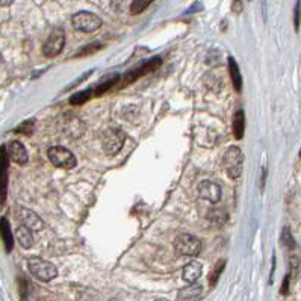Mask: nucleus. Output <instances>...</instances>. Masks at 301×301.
Masks as SVG:
<instances>
[{
    "label": "nucleus",
    "instance_id": "3",
    "mask_svg": "<svg viewBox=\"0 0 301 301\" xmlns=\"http://www.w3.org/2000/svg\"><path fill=\"white\" fill-rule=\"evenodd\" d=\"M71 23H73L74 29L81 31V32H85V34L96 32L103 25V22H102V19L99 16H96L93 13H88V11H81L78 14H74L71 17Z\"/></svg>",
    "mask_w": 301,
    "mask_h": 301
},
{
    "label": "nucleus",
    "instance_id": "32",
    "mask_svg": "<svg viewBox=\"0 0 301 301\" xmlns=\"http://www.w3.org/2000/svg\"><path fill=\"white\" fill-rule=\"evenodd\" d=\"M155 301H168V299H164V298H159V299H155Z\"/></svg>",
    "mask_w": 301,
    "mask_h": 301
},
{
    "label": "nucleus",
    "instance_id": "14",
    "mask_svg": "<svg viewBox=\"0 0 301 301\" xmlns=\"http://www.w3.org/2000/svg\"><path fill=\"white\" fill-rule=\"evenodd\" d=\"M201 272H203L201 263H198V262H189L183 268L182 277H183L185 281H188L189 284H192V283H197V280L201 277Z\"/></svg>",
    "mask_w": 301,
    "mask_h": 301
},
{
    "label": "nucleus",
    "instance_id": "7",
    "mask_svg": "<svg viewBox=\"0 0 301 301\" xmlns=\"http://www.w3.org/2000/svg\"><path fill=\"white\" fill-rule=\"evenodd\" d=\"M16 216L20 222V225L23 227L29 229L31 232H38V230H43L44 229V222L43 219L31 209L28 207H23V206H17L16 207Z\"/></svg>",
    "mask_w": 301,
    "mask_h": 301
},
{
    "label": "nucleus",
    "instance_id": "15",
    "mask_svg": "<svg viewBox=\"0 0 301 301\" xmlns=\"http://www.w3.org/2000/svg\"><path fill=\"white\" fill-rule=\"evenodd\" d=\"M16 239L17 242L20 244V247L23 248H31L34 245V236H32V232L26 227H23V225H20V227H17L16 230Z\"/></svg>",
    "mask_w": 301,
    "mask_h": 301
},
{
    "label": "nucleus",
    "instance_id": "33",
    "mask_svg": "<svg viewBox=\"0 0 301 301\" xmlns=\"http://www.w3.org/2000/svg\"><path fill=\"white\" fill-rule=\"evenodd\" d=\"M25 301H28V299H25Z\"/></svg>",
    "mask_w": 301,
    "mask_h": 301
},
{
    "label": "nucleus",
    "instance_id": "4",
    "mask_svg": "<svg viewBox=\"0 0 301 301\" xmlns=\"http://www.w3.org/2000/svg\"><path fill=\"white\" fill-rule=\"evenodd\" d=\"M49 159L50 162L58 167V168H64V170H71L76 167L78 161H76V156H74L68 148L65 147H61V145H55V147H50L49 148Z\"/></svg>",
    "mask_w": 301,
    "mask_h": 301
},
{
    "label": "nucleus",
    "instance_id": "28",
    "mask_svg": "<svg viewBox=\"0 0 301 301\" xmlns=\"http://www.w3.org/2000/svg\"><path fill=\"white\" fill-rule=\"evenodd\" d=\"M289 280H290V275H289V274L284 275V278H283V284H281V289H280L281 295H286V293L289 292Z\"/></svg>",
    "mask_w": 301,
    "mask_h": 301
},
{
    "label": "nucleus",
    "instance_id": "17",
    "mask_svg": "<svg viewBox=\"0 0 301 301\" xmlns=\"http://www.w3.org/2000/svg\"><path fill=\"white\" fill-rule=\"evenodd\" d=\"M201 290H203L201 284H198V283H192V284H189L188 287H183V289L179 292V299H182V301H191V299H195L197 296H200Z\"/></svg>",
    "mask_w": 301,
    "mask_h": 301
},
{
    "label": "nucleus",
    "instance_id": "13",
    "mask_svg": "<svg viewBox=\"0 0 301 301\" xmlns=\"http://www.w3.org/2000/svg\"><path fill=\"white\" fill-rule=\"evenodd\" d=\"M0 238H2V241H4L7 253H11L13 248H14V235H13L11 224H10L7 216L0 218Z\"/></svg>",
    "mask_w": 301,
    "mask_h": 301
},
{
    "label": "nucleus",
    "instance_id": "22",
    "mask_svg": "<svg viewBox=\"0 0 301 301\" xmlns=\"http://www.w3.org/2000/svg\"><path fill=\"white\" fill-rule=\"evenodd\" d=\"M150 4L152 2H148V0H135V2L130 4V13L132 14H141L142 11H145L150 7Z\"/></svg>",
    "mask_w": 301,
    "mask_h": 301
},
{
    "label": "nucleus",
    "instance_id": "19",
    "mask_svg": "<svg viewBox=\"0 0 301 301\" xmlns=\"http://www.w3.org/2000/svg\"><path fill=\"white\" fill-rule=\"evenodd\" d=\"M118 78H120L118 74H114V76L108 78L106 81H103V82H102V84H100V85H99V87L94 90V91H93V94H94L96 97H100V96H103L106 91H109V90H111V88H112V87H114L117 82H118Z\"/></svg>",
    "mask_w": 301,
    "mask_h": 301
},
{
    "label": "nucleus",
    "instance_id": "8",
    "mask_svg": "<svg viewBox=\"0 0 301 301\" xmlns=\"http://www.w3.org/2000/svg\"><path fill=\"white\" fill-rule=\"evenodd\" d=\"M124 139H126V135H124L123 130H120V129H109V130H106L103 133V138H102V141H103V150H105L108 155L114 156V155H117L120 150H121V147L124 144Z\"/></svg>",
    "mask_w": 301,
    "mask_h": 301
},
{
    "label": "nucleus",
    "instance_id": "31",
    "mask_svg": "<svg viewBox=\"0 0 301 301\" xmlns=\"http://www.w3.org/2000/svg\"><path fill=\"white\" fill-rule=\"evenodd\" d=\"M11 5V2H0V7H8Z\"/></svg>",
    "mask_w": 301,
    "mask_h": 301
},
{
    "label": "nucleus",
    "instance_id": "10",
    "mask_svg": "<svg viewBox=\"0 0 301 301\" xmlns=\"http://www.w3.org/2000/svg\"><path fill=\"white\" fill-rule=\"evenodd\" d=\"M8 170H10V158L7 155V147H0V206L7 201L8 192Z\"/></svg>",
    "mask_w": 301,
    "mask_h": 301
},
{
    "label": "nucleus",
    "instance_id": "30",
    "mask_svg": "<svg viewBox=\"0 0 301 301\" xmlns=\"http://www.w3.org/2000/svg\"><path fill=\"white\" fill-rule=\"evenodd\" d=\"M299 4H296V8H295V28L298 29V26H299Z\"/></svg>",
    "mask_w": 301,
    "mask_h": 301
},
{
    "label": "nucleus",
    "instance_id": "27",
    "mask_svg": "<svg viewBox=\"0 0 301 301\" xmlns=\"http://www.w3.org/2000/svg\"><path fill=\"white\" fill-rule=\"evenodd\" d=\"M289 268H290V272H289V275H290V278H295L296 275H298V271H299V260H298V257L296 256H292L290 257V260H289Z\"/></svg>",
    "mask_w": 301,
    "mask_h": 301
},
{
    "label": "nucleus",
    "instance_id": "18",
    "mask_svg": "<svg viewBox=\"0 0 301 301\" xmlns=\"http://www.w3.org/2000/svg\"><path fill=\"white\" fill-rule=\"evenodd\" d=\"M244 129H245V115H244V111L239 109L233 117V135L236 139H242Z\"/></svg>",
    "mask_w": 301,
    "mask_h": 301
},
{
    "label": "nucleus",
    "instance_id": "25",
    "mask_svg": "<svg viewBox=\"0 0 301 301\" xmlns=\"http://www.w3.org/2000/svg\"><path fill=\"white\" fill-rule=\"evenodd\" d=\"M17 284H19V293H20L22 301L28 299V293H29V284H28V280L23 278V277H19V278H17Z\"/></svg>",
    "mask_w": 301,
    "mask_h": 301
},
{
    "label": "nucleus",
    "instance_id": "11",
    "mask_svg": "<svg viewBox=\"0 0 301 301\" xmlns=\"http://www.w3.org/2000/svg\"><path fill=\"white\" fill-rule=\"evenodd\" d=\"M7 155L10 161H13L17 165H26L28 164V150L20 141H11L7 145Z\"/></svg>",
    "mask_w": 301,
    "mask_h": 301
},
{
    "label": "nucleus",
    "instance_id": "29",
    "mask_svg": "<svg viewBox=\"0 0 301 301\" xmlns=\"http://www.w3.org/2000/svg\"><path fill=\"white\" fill-rule=\"evenodd\" d=\"M242 7H244L242 2H235V4H232V10H233L236 14H239V13L242 11Z\"/></svg>",
    "mask_w": 301,
    "mask_h": 301
},
{
    "label": "nucleus",
    "instance_id": "12",
    "mask_svg": "<svg viewBox=\"0 0 301 301\" xmlns=\"http://www.w3.org/2000/svg\"><path fill=\"white\" fill-rule=\"evenodd\" d=\"M198 195L203 200H207L210 203H218L221 200L222 191L218 183H215L212 180H203L198 185Z\"/></svg>",
    "mask_w": 301,
    "mask_h": 301
},
{
    "label": "nucleus",
    "instance_id": "26",
    "mask_svg": "<svg viewBox=\"0 0 301 301\" xmlns=\"http://www.w3.org/2000/svg\"><path fill=\"white\" fill-rule=\"evenodd\" d=\"M102 49V44H90V46H85L81 52L76 53V58H81V56H87V55H93L96 53L97 50Z\"/></svg>",
    "mask_w": 301,
    "mask_h": 301
},
{
    "label": "nucleus",
    "instance_id": "20",
    "mask_svg": "<svg viewBox=\"0 0 301 301\" xmlns=\"http://www.w3.org/2000/svg\"><path fill=\"white\" fill-rule=\"evenodd\" d=\"M91 94H93V91H91V90H85V91L76 93L74 96H71V97H70V103H71L73 106L84 105V103H87V102L90 100Z\"/></svg>",
    "mask_w": 301,
    "mask_h": 301
},
{
    "label": "nucleus",
    "instance_id": "16",
    "mask_svg": "<svg viewBox=\"0 0 301 301\" xmlns=\"http://www.w3.org/2000/svg\"><path fill=\"white\" fill-rule=\"evenodd\" d=\"M229 73H230V79H232V84L235 87V90L238 93H241L242 90V76H241V71L238 68V64L233 58H229Z\"/></svg>",
    "mask_w": 301,
    "mask_h": 301
},
{
    "label": "nucleus",
    "instance_id": "23",
    "mask_svg": "<svg viewBox=\"0 0 301 301\" xmlns=\"http://www.w3.org/2000/svg\"><path fill=\"white\" fill-rule=\"evenodd\" d=\"M34 127H35V121L34 120H28V121L22 123L20 126H17L14 129V132L16 133H23V135H32Z\"/></svg>",
    "mask_w": 301,
    "mask_h": 301
},
{
    "label": "nucleus",
    "instance_id": "24",
    "mask_svg": "<svg viewBox=\"0 0 301 301\" xmlns=\"http://www.w3.org/2000/svg\"><path fill=\"white\" fill-rule=\"evenodd\" d=\"M281 244L287 248V250H293L295 248V241L290 235V230L289 227H284L283 232H281Z\"/></svg>",
    "mask_w": 301,
    "mask_h": 301
},
{
    "label": "nucleus",
    "instance_id": "6",
    "mask_svg": "<svg viewBox=\"0 0 301 301\" xmlns=\"http://www.w3.org/2000/svg\"><path fill=\"white\" fill-rule=\"evenodd\" d=\"M161 64H162V58L156 56V58H153V59H150L148 62L142 64L139 68L129 71V73L126 74V76L121 79V82H120V88H123V87H127V85L133 84L135 81H138L139 78L145 76V74H148V73H152V71L158 70V68L161 67Z\"/></svg>",
    "mask_w": 301,
    "mask_h": 301
},
{
    "label": "nucleus",
    "instance_id": "5",
    "mask_svg": "<svg viewBox=\"0 0 301 301\" xmlns=\"http://www.w3.org/2000/svg\"><path fill=\"white\" fill-rule=\"evenodd\" d=\"M174 248L182 256H197L201 251V242L189 233H180L174 239Z\"/></svg>",
    "mask_w": 301,
    "mask_h": 301
},
{
    "label": "nucleus",
    "instance_id": "21",
    "mask_svg": "<svg viewBox=\"0 0 301 301\" xmlns=\"http://www.w3.org/2000/svg\"><path fill=\"white\" fill-rule=\"evenodd\" d=\"M224 266H225V260H218L216 262L215 268L212 269V272L209 275V286H215L216 284V281L219 280V277H221V274L224 271Z\"/></svg>",
    "mask_w": 301,
    "mask_h": 301
},
{
    "label": "nucleus",
    "instance_id": "9",
    "mask_svg": "<svg viewBox=\"0 0 301 301\" xmlns=\"http://www.w3.org/2000/svg\"><path fill=\"white\" fill-rule=\"evenodd\" d=\"M64 44H65V34L62 29L56 28L52 31V34L49 35L47 41L44 43L43 46V55L46 58H55L58 56L62 49H64Z\"/></svg>",
    "mask_w": 301,
    "mask_h": 301
},
{
    "label": "nucleus",
    "instance_id": "2",
    "mask_svg": "<svg viewBox=\"0 0 301 301\" xmlns=\"http://www.w3.org/2000/svg\"><path fill=\"white\" fill-rule=\"evenodd\" d=\"M28 268L31 274L40 281H50L58 275V269L52 262H47L41 257H29Z\"/></svg>",
    "mask_w": 301,
    "mask_h": 301
},
{
    "label": "nucleus",
    "instance_id": "1",
    "mask_svg": "<svg viewBox=\"0 0 301 301\" xmlns=\"http://www.w3.org/2000/svg\"><path fill=\"white\" fill-rule=\"evenodd\" d=\"M224 170L230 179H238L242 174L244 168V153L242 150L236 145L229 147L227 152L224 153Z\"/></svg>",
    "mask_w": 301,
    "mask_h": 301
}]
</instances>
